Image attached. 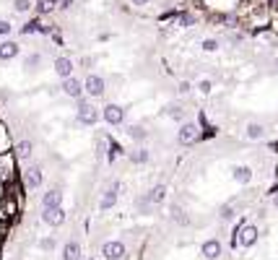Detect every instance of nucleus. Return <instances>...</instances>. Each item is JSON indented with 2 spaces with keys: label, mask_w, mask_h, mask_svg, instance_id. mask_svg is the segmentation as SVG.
I'll use <instances>...</instances> for the list:
<instances>
[{
  "label": "nucleus",
  "mask_w": 278,
  "mask_h": 260,
  "mask_svg": "<svg viewBox=\"0 0 278 260\" xmlns=\"http://www.w3.org/2000/svg\"><path fill=\"white\" fill-rule=\"evenodd\" d=\"M76 120H78V125L94 128L101 120V109H96L94 104H91V99L84 94L81 99H76Z\"/></svg>",
  "instance_id": "nucleus-1"
},
{
  "label": "nucleus",
  "mask_w": 278,
  "mask_h": 260,
  "mask_svg": "<svg viewBox=\"0 0 278 260\" xmlns=\"http://www.w3.org/2000/svg\"><path fill=\"white\" fill-rule=\"evenodd\" d=\"M21 185H24L26 190H39L42 182H44V172H42V167L39 164H26V169L21 172Z\"/></svg>",
  "instance_id": "nucleus-2"
},
{
  "label": "nucleus",
  "mask_w": 278,
  "mask_h": 260,
  "mask_svg": "<svg viewBox=\"0 0 278 260\" xmlns=\"http://www.w3.org/2000/svg\"><path fill=\"white\" fill-rule=\"evenodd\" d=\"M258 227L255 224H247V221H242L239 227H237V234H234V240H231V245H242V247H252L255 242H258Z\"/></svg>",
  "instance_id": "nucleus-3"
},
{
  "label": "nucleus",
  "mask_w": 278,
  "mask_h": 260,
  "mask_svg": "<svg viewBox=\"0 0 278 260\" xmlns=\"http://www.w3.org/2000/svg\"><path fill=\"white\" fill-rule=\"evenodd\" d=\"M195 141H200V125L192 120H185L180 122V130H177V143L180 146H190Z\"/></svg>",
  "instance_id": "nucleus-4"
},
{
  "label": "nucleus",
  "mask_w": 278,
  "mask_h": 260,
  "mask_svg": "<svg viewBox=\"0 0 278 260\" xmlns=\"http://www.w3.org/2000/svg\"><path fill=\"white\" fill-rule=\"evenodd\" d=\"M84 94L89 99H101L104 94H107V81H104L101 76H96V73H89L86 81H84Z\"/></svg>",
  "instance_id": "nucleus-5"
},
{
  "label": "nucleus",
  "mask_w": 278,
  "mask_h": 260,
  "mask_svg": "<svg viewBox=\"0 0 278 260\" xmlns=\"http://www.w3.org/2000/svg\"><path fill=\"white\" fill-rule=\"evenodd\" d=\"M101 120L107 122L109 128H120L125 122V109L120 104H104L101 107Z\"/></svg>",
  "instance_id": "nucleus-6"
},
{
  "label": "nucleus",
  "mask_w": 278,
  "mask_h": 260,
  "mask_svg": "<svg viewBox=\"0 0 278 260\" xmlns=\"http://www.w3.org/2000/svg\"><path fill=\"white\" fill-rule=\"evenodd\" d=\"M125 255H127V247L120 240H109V242L101 245V258L104 260H122Z\"/></svg>",
  "instance_id": "nucleus-7"
},
{
  "label": "nucleus",
  "mask_w": 278,
  "mask_h": 260,
  "mask_svg": "<svg viewBox=\"0 0 278 260\" xmlns=\"http://www.w3.org/2000/svg\"><path fill=\"white\" fill-rule=\"evenodd\" d=\"M117 198H120V182H112L99 198V211H112L117 206Z\"/></svg>",
  "instance_id": "nucleus-8"
},
{
  "label": "nucleus",
  "mask_w": 278,
  "mask_h": 260,
  "mask_svg": "<svg viewBox=\"0 0 278 260\" xmlns=\"http://www.w3.org/2000/svg\"><path fill=\"white\" fill-rule=\"evenodd\" d=\"M68 219V213L63 206H55V208H42V221L47 224V227H63Z\"/></svg>",
  "instance_id": "nucleus-9"
},
{
  "label": "nucleus",
  "mask_w": 278,
  "mask_h": 260,
  "mask_svg": "<svg viewBox=\"0 0 278 260\" xmlns=\"http://www.w3.org/2000/svg\"><path fill=\"white\" fill-rule=\"evenodd\" d=\"M60 88H63V94L71 96V99H81V96H84V81H81V78H76V76L63 78V81H60Z\"/></svg>",
  "instance_id": "nucleus-10"
},
{
  "label": "nucleus",
  "mask_w": 278,
  "mask_h": 260,
  "mask_svg": "<svg viewBox=\"0 0 278 260\" xmlns=\"http://www.w3.org/2000/svg\"><path fill=\"white\" fill-rule=\"evenodd\" d=\"M13 156H16L18 162L29 164V162H31V156H34V143H31L29 138H21V141H16V143H13Z\"/></svg>",
  "instance_id": "nucleus-11"
},
{
  "label": "nucleus",
  "mask_w": 278,
  "mask_h": 260,
  "mask_svg": "<svg viewBox=\"0 0 278 260\" xmlns=\"http://www.w3.org/2000/svg\"><path fill=\"white\" fill-rule=\"evenodd\" d=\"M21 55V44L16 42V39H3L0 42V60L3 63H8V60H13V58H18Z\"/></svg>",
  "instance_id": "nucleus-12"
},
{
  "label": "nucleus",
  "mask_w": 278,
  "mask_h": 260,
  "mask_svg": "<svg viewBox=\"0 0 278 260\" xmlns=\"http://www.w3.org/2000/svg\"><path fill=\"white\" fill-rule=\"evenodd\" d=\"M52 68H55V73L60 76V81H63V78H71V76H73V71H76L73 60L68 58V55H60V58H55Z\"/></svg>",
  "instance_id": "nucleus-13"
},
{
  "label": "nucleus",
  "mask_w": 278,
  "mask_h": 260,
  "mask_svg": "<svg viewBox=\"0 0 278 260\" xmlns=\"http://www.w3.org/2000/svg\"><path fill=\"white\" fill-rule=\"evenodd\" d=\"M63 206V190L60 187H50L47 193H42V208H55Z\"/></svg>",
  "instance_id": "nucleus-14"
},
{
  "label": "nucleus",
  "mask_w": 278,
  "mask_h": 260,
  "mask_svg": "<svg viewBox=\"0 0 278 260\" xmlns=\"http://www.w3.org/2000/svg\"><path fill=\"white\" fill-rule=\"evenodd\" d=\"M127 159H130V164L141 167V164H148V162H151V151H148L146 146H138V149L127 151Z\"/></svg>",
  "instance_id": "nucleus-15"
},
{
  "label": "nucleus",
  "mask_w": 278,
  "mask_h": 260,
  "mask_svg": "<svg viewBox=\"0 0 278 260\" xmlns=\"http://www.w3.org/2000/svg\"><path fill=\"white\" fill-rule=\"evenodd\" d=\"M13 151V138H10V128L0 120V154H10Z\"/></svg>",
  "instance_id": "nucleus-16"
},
{
  "label": "nucleus",
  "mask_w": 278,
  "mask_h": 260,
  "mask_svg": "<svg viewBox=\"0 0 278 260\" xmlns=\"http://www.w3.org/2000/svg\"><path fill=\"white\" fill-rule=\"evenodd\" d=\"M122 154H125L122 146H120L117 141H114L112 135H107V154H104V156H107V162H109V164H114V162H117Z\"/></svg>",
  "instance_id": "nucleus-17"
},
{
  "label": "nucleus",
  "mask_w": 278,
  "mask_h": 260,
  "mask_svg": "<svg viewBox=\"0 0 278 260\" xmlns=\"http://www.w3.org/2000/svg\"><path fill=\"white\" fill-rule=\"evenodd\" d=\"M200 253L205 255V260H218V258H221V242H218V240H208V242H203Z\"/></svg>",
  "instance_id": "nucleus-18"
},
{
  "label": "nucleus",
  "mask_w": 278,
  "mask_h": 260,
  "mask_svg": "<svg viewBox=\"0 0 278 260\" xmlns=\"http://www.w3.org/2000/svg\"><path fill=\"white\" fill-rule=\"evenodd\" d=\"M146 198H148V203H151V206H161V203H164V198H167V185H154L151 190H148L146 193Z\"/></svg>",
  "instance_id": "nucleus-19"
},
{
  "label": "nucleus",
  "mask_w": 278,
  "mask_h": 260,
  "mask_svg": "<svg viewBox=\"0 0 278 260\" xmlns=\"http://www.w3.org/2000/svg\"><path fill=\"white\" fill-rule=\"evenodd\" d=\"M195 24H198V16H195L192 10H182V13H177V18H175V26H180V29H190Z\"/></svg>",
  "instance_id": "nucleus-20"
},
{
  "label": "nucleus",
  "mask_w": 278,
  "mask_h": 260,
  "mask_svg": "<svg viewBox=\"0 0 278 260\" xmlns=\"http://www.w3.org/2000/svg\"><path fill=\"white\" fill-rule=\"evenodd\" d=\"M125 133H127V138L135 141V143H146V138H148V130L143 125H127Z\"/></svg>",
  "instance_id": "nucleus-21"
},
{
  "label": "nucleus",
  "mask_w": 278,
  "mask_h": 260,
  "mask_svg": "<svg viewBox=\"0 0 278 260\" xmlns=\"http://www.w3.org/2000/svg\"><path fill=\"white\" fill-rule=\"evenodd\" d=\"M245 135H247V141H260V138H265V128L260 122H247Z\"/></svg>",
  "instance_id": "nucleus-22"
},
{
  "label": "nucleus",
  "mask_w": 278,
  "mask_h": 260,
  "mask_svg": "<svg viewBox=\"0 0 278 260\" xmlns=\"http://www.w3.org/2000/svg\"><path fill=\"white\" fill-rule=\"evenodd\" d=\"M231 177H234L239 185H250V182H252V169H250V167H234Z\"/></svg>",
  "instance_id": "nucleus-23"
},
{
  "label": "nucleus",
  "mask_w": 278,
  "mask_h": 260,
  "mask_svg": "<svg viewBox=\"0 0 278 260\" xmlns=\"http://www.w3.org/2000/svg\"><path fill=\"white\" fill-rule=\"evenodd\" d=\"M34 8H37L39 16H50V13H55V10H57V0H37Z\"/></svg>",
  "instance_id": "nucleus-24"
},
{
  "label": "nucleus",
  "mask_w": 278,
  "mask_h": 260,
  "mask_svg": "<svg viewBox=\"0 0 278 260\" xmlns=\"http://www.w3.org/2000/svg\"><path fill=\"white\" fill-rule=\"evenodd\" d=\"M39 24H42V16L31 18V21H26V24L18 29V34H21V37H29V34H39Z\"/></svg>",
  "instance_id": "nucleus-25"
},
{
  "label": "nucleus",
  "mask_w": 278,
  "mask_h": 260,
  "mask_svg": "<svg viewBox=\"0 0 278 260\" xmlns=\"http://www.w3.org/2000/svg\"><path fill=\"white\" fill-rule=\"evenodd\" d=\"M63 260H81V245L78 242H68L63 247Z\"/></svg>",
  "instance_id": "nucleus-26"
},
{
  "label": "nucleus",
  "mask_w": 278,
  "mask_h": 260,
  "mask_svg": "<svg viewBox=\"0 0 278 260\" xmlns=\"http://www.w3.org/2000/svg\"><path fill=\"white\" fill-rule=\"evenodd\" d=\"M164 112H167V117H172L175 122H185V109H182V104H169Z\"/></svg>",
  "instance_id": "nucleus-27"
},
{
  "label": "nucleus",
  "mask_w": 278,
  "mask_h": 260,
  "mask_svg": "<svg viewBox=\"0 0 278 260\" xmlns=\"http://www.w3.org/2000/svg\"><path fill=\"white\" fill-rule=\"evenodd\" d=\"M39 65H42V52H31V55H26V60H24V68H26V71H37Z\"/></svg>",
  "instance_id": "nucleus-28"
},
{
  "label": "nucleus",
  "mask_w": 278,
  "mask_h": 260,
  "mask_svg": "<svg viewBox=\"0 0 278 260\" xmlns=\"http://www.w3.org/2000/svg\"><path fill=\"white\" fill-rule=\"evenodd\" d=\"M195 88H198V91H200L203 96H208V94L213 91V81H211V78H200V81L195 84Z\"/></svg>",
  "instance_id": "nucleus-29"
},
{
  "label": "nucleus",
  "mask_w": 278,
  "mask_h": 260,
  "mask_svg": "<svg viewBox=\"0 0 278 260\" xmlns=\"http://www.w3.org/2000/svg\"><path fill=\"white\" fill-rule=\"evenodd\" d=\"M34 8V0H13V10L16 13H29Z\"/></svg>",
  "instance_id": "nucleus-30"
},
{
  "label": "nucleus",
  "mask_w": 278,
  "mask_h": 260,
  "mask_svg": "<svg viewBox=\"0 0 278 260\" xmlns=\"http://www.w3.org/2000/svg\"><path fill=\"white\" fill-rule=\"evenodd\" d=\"M200 47H203V52H216L218 47H221V42H218L216 37H208V39L200 42Z\"/></svg>",
  "instance_id": "nucleus-31"
},
{
  "label": "nucleus",
  "mask_w": 278,
  "mask_h": 260,
  "mask_svg": "<svg viewBox=\"0 0 278 260\" xmlns=\"http://www.w3.org/2000/svg\"><path fill=\"white\" fill-rule=\"evenodd\" d=\"M172 219H175L177 224H187L190 219H187V213H185L180 206H172Z\"/></svg>",
  "instance_id": "nucleus-32"
},
{
  "label": "nucleus",
  "mask_w": 278,
  "mask_h": 260,
  "mask_svg": "<svg viewBox=\"0 0 278 260\" xmlns=\"http://www.w3.org/2000/svg\"><path fill=\"white\" fill-rule=\"evenodd\" d=\"M10 34H13V24H10L8 18H0V37H3V39H8Z\"/></svg>",
  "instance_id": "nucleus-33"
},
{
  "label": "nucleus",
  "mask_w": 278,
  "mask_h": 260,
  "mask_svg": "<svg viewBox=\"0 0 278 260\" xmlns=\"http://www.w3.org/2000/svg\"><path fill=\"white\" fill-rule=\"evenodd\" d=\"M218 216H221V221H231L237 216V211H234V206H221V211H218Z\"/></svg>",
  "instance_id": "nucleus-34"
},
{
  "label": "nucleus",
  "mask_w": 278,
  "mask_h": 260,
  "mask_svg": "<svg viewBox=\"0 0 278 260\" xmlns=\"http://www.w3.org/2000/svg\"><path fill=\"white\" fill-rule=\"evenodd\" d=\"M39 250L52 253L55 250V237H42V240H39Z\"/></svg>",
  "instance_id": "nucleus-35"
},
{
  "label": "nucleus",
  "mask_w": 278,
  "mask_h": 260,
  "mask_svg": "<svg viewBox=\"0 0 278 260\" xmlns=\"http://www.w3.org/2000/svg\"><path fill=\"white\" fill-rule=\"evenodd\" d=\"M190 91H192V84H190V81H180V84H177V94H180V96H187Z\"/></svg>",
  "instance_id": "nucleus-36"
},
{
  "label": "nucleus",
  "mask_w": 278,
  "mask_h": 260,
  "mask_svg": "<svg viewBox=\"0 0 278 260\" xmlns=\"http://www.w3.org/2000/svg\"><path fill=\"white\" fill-rule=\"evenodd\" d=\"M135 206H138V211H141V213H148V208H151V203H148V198L143 195V198H138V200H135Z\"/></svg>",
  "instance_id": "nucleus-37"
},
{
  "label": "nucleus",
  "mask_w": 278,
  "mask_h": 260,
  "mask_svg": "<svg viewBox=\"0 0 278 260\" xmlns=\"http://www.w3.org/2000/svg\"><path fill=\"white\" fill-rule=\"evenodd\" d=\"M76 5V0H57V10H71Z\"/></svg>",
  "instance_id": "nucleus-38"
},
{
  "label": "nucleus",
  "mask_w": 278,
  "mask_h": 260,
  "mask_svg": "<svg viewBox=\"0 0 278 260\" xmlns=\"http://www.w3.org/2000/svg\"><path fill=\"white\" fill-rule=\"evenodd\" d=\"M130 3H133L135 8H143V5H148V3H151V0H130Z\"/></svg>",
  "instance_id": "nucleus-39"
},
{
  "label": "nucleus",
  "mask_w": 278,
  "mask_h": 260,
  "mask_svg": "<svg viewBox=\"0 0 278 260\" xmlns=\"http://www.w3.org/2000/svg\"><path fill=\"white\" fill-rule=\"evenodd\" d=\"M268 195H271V198H273V195H278V185H273V187L268 190Z\"/></svg>",
  "instance_id": "nucleus-40"
},
{
  "label": "nucleus",
  "mask_w": 278,
  "mask_h": 260,
  "mask_svg": "<svg viewBox=\"0 0 278 260\" xmlns=\"http://www.w3.org/2000/svg\"><path fill=\"white\" fill-rule=\"evenodd\" d=\"M273 208H278V195H273Z\"/></svg>",
  "instance_id": "nucleus-41"
},
{
  "label": "nucleus",
  "mask_w": 278,
  "mask_h": 260,
  "mask_svg": "<svg viewBox=\"0 0 278 260\" xmlns=\"http://www.w3.org/2000/svg\"><path fill=\"white\" fill-rule=\"evenodd\" d=\"M8 260H16V258H8Z\"/></svg>",
  "instance_id": "nucleus-42"
},
{
  "label": "nucleus",
  "mask_w": 278,
  "mask_h": 260,
  "mask_svg": "<svg viewBox=\"0 0 278 260\" xmlns=\"http://www.w3.org/2000/svg\"><path fill=\"white\" fill-rule=\"evenodd\" d=\"M89 260H94V258H89Z\"/></svg>",
  "instance_id": "nucleus-43"
}]
</instances>
